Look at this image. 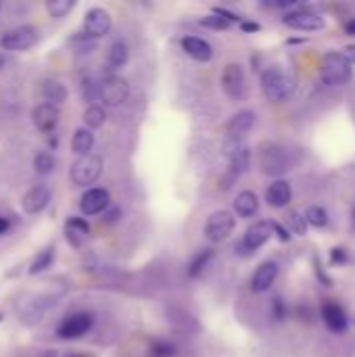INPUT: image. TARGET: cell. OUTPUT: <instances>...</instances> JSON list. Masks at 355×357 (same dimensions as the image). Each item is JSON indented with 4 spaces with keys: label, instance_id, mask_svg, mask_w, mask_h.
Returning <instances> with one entry per match:
<instances>
[{
    "label": "cell",
    "instance_id": "obj_1",
    "mask_svg": "<svg viewBox=\"0 0 355 357\" xmlns=\"http://www.w3.org/2000/svg\"><path fill=\"white\" fill-rule=\"evenodd\" d=\"M262 90L268 100L285 102L295 92V79L280 67H268L262 73Z\"/></svg>",
    "mask_w": 355,
    "mask_h": 357
},
{
    "label": "cell",
    "instance_id": "obj_2",
    "mask_svg": "<svg viewBox=\"0 0 355 357\" xmlns=\"http://www.w3.org/2000/svg\"><path fill=\"white\" fill-rule=\"evenodd\" d=\"M320 75L326 86H345L354 75V65L343 56V52H326Z\"/></svg>",
    "mask_w": 355,
    "mask_h": 357
},
{
    "label": "cell",
    "instance_id": "obj_3",
    "mask_svg": "<svg viewBox=\"0 0 355 357\" xmlns=\"http://www.w3.org/2000/svg\"><path fill=\"white\" fill-rule=\"evenodd\" d=\"M103 167H105L103 157L90 153V155L77 157V159L73 161V165H71V169H69V178H71V182H73L75 186H90V184H94V182L100 178Z\"/></svg>",
    "mask_w": 355,
    "mask_h": 357
},
{
    "label": "cell",
    "instance_id": "obj_4",
    "mask_svg": "<svg viewBox=\"0 0 355 357\" xmlns=\"http://www.w3.org/2000/svg\"><path fill=\"white\" fill-rule=\"evenodd\" d=\"M234 226H236V218L226 209H218L205 222V238L213 245L222 243L234 232Z\"/></svg>",
    "mask_w": 355,
    "mask_h": 357
},
{
    "label": "cell",
    "instance_id": "obj_5",
    "mask_svg": "<svg viewBox=\"0 0 355 357\" xmlns=\"http://www.w3.org/2000/svg\"><path fill=\"white\" fill-rule=\"evenodd\" d=\"M259 165L268 176H285L291 169V159L282 146L266 144L259 153Z\"/></svg>",
    "mask_w": 355,
    "mask_h": 357
},
{
    "label": "cell",
    "instance_id": "obj_6",
    "mask_svg": "<svg viewBox=\"0 0 355 357\" xmlns=\"http://www.w3.org/2000/svg\"><path fill=\"white\" fill-rule=\"evenodd\" d=\"M92 326H94V316L90 312H77V314L67 316L59 324L56 335H59V339L75 341V339H82L84 335H88Z\"/></svg>",
    "mask_w": 355,
    "mask_h": 357
},
{
    "label": "cell",
    "instance_id": "obj_7",
    "mask_svg": "<svg viewBox=\"0 0 355 357\" xmlns=\"http://www.w3.org/2000/svg\"><path fill=\"white\" fill-rule=\"evenodd\" d=\"M130 96V86L128 82L121 77V75H107L103 77L100 82V100L107 105V107H119L128 100Z\"/></svg>",
    "mask_w": 355,
    "mask_h": 357
},
{
    "label": "cell",
    "instance_id": "obj_8",
    "mask_svg": "<svg viewBox=\"0 0 355 357\" xmlns=\"http://www.w3.org/2000/svg\"><path fill=\"white\" fill-rule=\"evenodd\" d=\"M222 88L232 100H243L247 96L245 71L239 63H228L222 71Z\"/></svg>",
    "mask_w": 355,
    "mask_h": 357
},
{
    "label": "cell",
    "instance_id": "obj_9",
    "mask_svg": "<svg viewBox=\"0 0 355 357\" xmlns=\"http://www.w3.org/2000/svg\"><path fill=\"white\" fill-rule=\"evenodd\" d=\"M38 44V31L31 25H19L15 29H8L0 38V46L4 50H29Z\"/></svg>",
    "mask_w": 355,
    "mask_h": 357
},
{
    "label": "cell",
    "instance_id": "obj_10",
    "mask_svg": "<svg viewBox=\"0 0 355 357\" xmlns=\"http://www.w3.org/2000/svg\"><path fill=\"white\" fill-rule=\"evenodd\" d=\"M272 234H274L272 222H266V220L255 222L253 226L247 228V232H245V236H243L239 249H245V255H253L257 249H262V247L272 238Z\"/></svg>",
    "mask_w": 355,
    "mask_h": 357
},
{
    "label": "cell",
    "instance_id": "obj_11",
    "mask_svg": "<svg viewBox=\"0 0 355 357\" xmlns=\"http://www.w3.org/2000/svg\"><path fill=\"white\" fill-rule=\"evenodd\" d=\"M282 23L293 27V29H299V31H318L324 27V19L314 13L312 8H297V10H291L282 17Z\"/></svg>",
    "mask_w": 355,
    "mask_h": 357
},
{
    "label": "cell",
    "instance_id": "obj_12",
    "mask_svg": "<svg viewBox=\"0 0 355 357\" xmlns=\"http://www.w3.org/2000/svg\"><path fill=\"white\" fill-rule=\"evenodd\" d=\"M109 31H111L109 10L94 6L84 15V33H88L90 38H100V36H107Z\"/></svg>",
    "mask_w": 355,
    "mask_h": 357
},
{
    "label": "cell",
    "instance_id": "obj_13",
    "mask_svg": "<svg viewBox=\"0 0 355 357\" xmlns=\"http://www.w3.org/2000/svg\"><path fill=\"white\" fill-rule=\"evenodd\" d=\"M320 314H322V320H324V324L328 326L331 333H335V335L347 333L349 320H347L345 310H343L337 301H326V303H322Z\"/></svg>",
    "mask_w": 355,
    "mask_h": 357
},
{
    "label": "cell",
    "instance_id": "obj_14",
    "mask_svg": "<svg viewBox=\"0 0 355 357\" xmlns=\"http://www.w3.org/2000/svg\"><path fill=\"white\" fill-rule=\"evenodd\" d=\"M111 205V197L105 188H88L80 199V209L84 215H98Z\"/></svg>",
    "mask_w": 355,
    "mask_h": 357
},
{
    "label": "cell",
    "instance_id": "obj_15",
    "mask_svg": "<svg viewBox=\"0 0 355 357\" xmlns=\"http://www.w3.org/2000/svg\"><path fill=\"white\" fill-rule=\"evenodd\" d=\"M59 117H61L59 107H56V105H50V102H40V105H36L33 111H31V121H33V126H36L40 132H44V134H48V132L54 130V126L59 123Z\"/></svg>",
    "mask_w": 355,
    "mask_h": 357
},
{
    "label": "cell",
    "instance_id": "obj_16",
    "mask_svg": "<svg viewBox=\"0 0 355 357\" xmlns=\"http://www.w3.org/2000/svg\"><path fill=\"white\" fill-rule=\"evenodd\" d=\"M255 117H257V115H255L251 109H243V111L234 113V115L230 117V121L226 123V134H228V138L241 140V138L255 126Z\"/></svg>",
    "mask_w": 355,
    "mask_h": 357
},
{
    "label": "cell",
    "instance_id": "obj_17",
    "mask_svg": "<svg viewBox=\"0 0 355 357\" xmlns=\"http://www.w3.org/2000/svg\"><path fill=\"white\" fill-rule=\"evenodd\" d=\"M50 190L46 186H36L31 190H27L21 199V207L27 215H36L40 211H44L50 203Z\"/></svg>",
    "mask_w": 355,
    "mask_h": 357
},
{
    "label": "cell",
    "instance_id": "obj_18",
    "mask_svg": "<svg viewBox=\"0 0 355 357\" xmlns=\"http://www.w3.org/2000/svg\"><path fill=\"white\" fill-rule=\"evenodd\" d=\"M276 276H278V264H276V261H264V264L255 270V274H253V278H251V291L257 293V295L270 291V287L274 284Z\"/></svg>",
    "mask_w": 355,
    "mask_h": 357
},
{
    "label": "cell",
    "instance_id": "obj_19",
    "mask_svg": "<svg viewBox=\"0 0 355 357\" xmlns=\"http://www.w3.org/2000/svg\"><path fill=\"white\" fill-rule=\"evenodd\" d=\"M291 199H293V188L287 180H276L266 190V201L274 209H285L291 203Z\"/></svg>",
    "mask_w": 355,
    "mask_h": 357
},
{
    "label": "cell",
    "instance_id": "obj_20",
    "mask_svg": "<svg viewBox=\"0 0 355 357\" xmlns=\"http://www.w3.org/2000/svg\"><path fill=\"white\" fill-rule=\"evenodd\" d=\"M182 48L188 56H192L195 61L207 63L213 56V48L207 40L199 38V36H186L182 38Z\"/></svg>",
    "mask_w": 355,
    "mask_h": 357
},
{
    "label": "cell",
    "instance_id": "obj_21",
    "mask_svg": "<svg viewBox=\"0 0 355 357\" xmlns=\"http://www.w3.org/2000/svg\"><path fill=\"white\" fill-rule=\"evenodd\" d=\"M40 94L44 96V102H50V105H56V107L63 105L67 100V96H69L65 84L59 82V79H44L40 84Z\"/></svg>",
    "mask_w": 355,
    "mask_h": 357
},
{
    "label": "cell",
    "instance_id": "obj_22",
    "mask_svg": "<svg viewBox=\"0 0 355 357\" xmlns=\"http://www.w3.org/2000/svg\"><path fill=\"white\" fill-rule=\"evenodd\" d=\"M234 211H236L239 218H245V220L253 218L259 211V199H257V195L253 190L239 192L236 199H234Z\"/></svg>",
    "mask_w": 355,
    "mask_h": 357
},
{
    "label": "cell",
    "instance_id": "obj_23",
    "mask_svg": "<svg viewBox=\"0 0 355 357\" xmlns=\"http://www.w3.org/2000/svg\"><path fill=\"white\" fill-rule=\"evenodd\" d=\"M88 234H90V226H88L86 220H82V218H69L67 220V224H65V236H67V241L73 247H80L82 241Z\"/></svg>",
    "mask_w": 355,
    "mask_h": 357
},
{
    "label": "cell",
    "instance_id": "obj_24",
    "mask_svg": "<svg viewBox=\"0 0 355 357\" xmlns=\"http://www.w3.org/2000/svg\"><path fill=\"white\" fill-rule=\"evenodd\" d=\"M92 146H94V134L88 128H77L71 138V151L77 157H86V155H90Z\"/></svg>",
    "mask_w": 355,
    "mask_h": 357
},
{
    "label": "cell",
    "instance_id": "obj_25",
    "mask_svg": "<svg viewBox=\"0 0 355 357\" xmlns=\"http://www.w3.org/2000/svg\"><path fill=\"white\" fill-rule=\"evenodd\" d=\"M228 157H230V174H234L239 178V176L249 172V167H251V151H249V146L241 144Z\"/></svg>",
    "mask_w": 355,
    "mask_h": 357
},
{
    "label": "cell",
    "instance_id": "obj_26",
    "mask_svg": "<svg viewBox=\"0 0 355 357\" xmlns=\"http://www.w3.org/2000/svg\"><path fill=\"white\" fill-rule=\"evenodd\" d=\"M211 259H213V249H201V251L188 261V268H186L188 276H190V278H199V276L205 272V268L209 266Z\"/></svg>",
    "mask_w": 355,
    "mask_h": 357
},
{
    "label": "cell",
    "instance_id": "obj_27",
    "mask_svg": "<svg viewBox=\"0 0 355 357\" xmlns=\"http://www.w3.org/2000/svg\"><path fill=\"white\" fill-rule=\"evenodd\" d=\"M52 261H54V247H46L44 251H40V253L33 257V261L29 264L27 274H29V276H38V274H42L44 270H48V268L52 266Z\"/></svg>",
    "mask_w": 355,
    "mask_h": 357
},
{
    "label": "cell",
    "instance_id": "obj_28",
    "mask_svg": "<svg viewBox=\"0 0 355 357\" xmlns=\"http://www.w3.org/2000/svg\"><path fill=\"white\" fill-rule=\"evenodd\" d=\"M128 56H130V52H128V46H126L123 42H113V44L109 46V50H107V63H109L113 69L123 67V65L128 63Z\"/></svg>",
    "mask_w": 355,
    "mask_h": 357
},
{
    "label": "cell",
    "instance_id": "obj_29",
    "mask_svg": "<svg viewBox=\"0 0 355 357\" xmlns=\"http://www.w3.org/2000/svg\"><path fill=\"white\" fill-rule=\"evenodd\" d=\"M84 123H86V128H90V130H98L105 121H107V113H105V109L103 107H98V105H90L86 111H84Z\"/></svg>",
    "mask_w": 355,
    "mask_h": 357
},
{
    "label": "cell",
    "instance_id": "obj_30",
    "mask_svg": "<svg viewBox=\"0 0 355 357\" xmlns=\"http://www.w3.org/2000/svg\"><path fill=\"white\" fill-rule=\"evenodd\" d=\"M54 167H56V159L52 157V153H48V151H40V153L36 155V159H33V169H36L40 176H48V174H52V172H54Z\"/></svg>",
    "mask_w": 355,
    "mask_h": 357
},
{
    "label": "cell",
    "instance_id": "obj_31",
    "mask_svg": "<svg viewBox=\"0 0 355 357\" xmlns=\"http://www.w3.org/2000/svg\"><path fill=\"white\" fill-rule=\"evenodd\" d=\"M305 220L312 228H324L328 224V211L320 205H312L308 211H305Z\"/></svg>",
    "mask_w": 355,
    "mask_h": 357
},
{
    "label": "cell",
    "instance_id": "obj_32",
    "mask_svg": "<svg viewBox=\"0 0 355 357\" xmlns=\"http://www.w3.org/2000/svg\"><path fill=\"white\" fill-rule=\"evenodd\" d=\"M308 220H305V215H301L299 211H289L287 213V228L291 230V232H295L297 236H305L308 234Z\"/></svg>",
    "mask_w": 355,
    "mask_h": 357
},
{
    "label": "cell",
    "instance_id": "obj_33",
    "mask_svg": "<svg viewBox=\"0 0 355 357\" xmlns=\"http://www.w3.org/2000/svg\"><path fill=\"white\" fill-rule=\"evenodd\" d=\"M73 6H75L73 0H48V2H46V10H48L50 17H54V19H63Z\"/></svg>",
    "mask_w": 355,
    "mask_h": 357
},
{
    "label": "cell",
    "instance_id": "obj_34",
    "mask_svg": "<svg viewBox=\"0 0 355 357\" xmlns=\"http://www.w3.org/2000/svg\"><path fill=\"white\" fill-rule=\"evenodd\" d=\"M82 96H84V100H88L92 105L96 98H100V84H94L90 77H86L82 82Z\"/></svg>",
    "mask_w": 355,
    "mask_h": 357
},
{
    "label": "cell",
    "instance_id": "obj_35",
    "mask_svg": "<svg viewBox=\"0 0 355 357\" xmlns=\"http://www.w3.org/2000/svg\"><path fill=\"white\" fill-rule=\"evenodd\" d=\"M201 25L211 27V29H228L232 23H230V21H226V19H224V17H220V15H209V17L201 19Z\"/></svg>",
    "mask_w": 355,
    "mask_h": 357
},
{
    "label": "cell",
    "instance_id": "obj_36",
    "mask_svg": "<svg viewBox=\"0 0 355 357\" xmlns=\"http://www.w3.org/2000/svg\"><path fill=\"white\" fill-rule=\"evenodd\" d=\"M270 312H272L274 320L282 322V320L287 318V305H285V301H282L280 297H274L272 303H270Z\"/></svg>",
    "mask_w": 355,
    "mask_h": 357
},
{
    "label": "cell",
    "instance_id": "obj_37",
    "mask_svg": "<svg viewBox=\"0 0 355 357\" xmlns=\"http://www.w3.org/2000/svg\"><path fill=\"white\" fill-rule=\"evenodd\" d=\"M314 272H316L318 280H320L324 287H333V278L324 272V268H322V264H320V257H318V255H314Z\"/></svg>",
    "mask_w": 355,
    "mask_h": 357
},
{
    "label": "cell",
    "instance_id": "obj_38",
    "mask_svg": "<svg viewBox=\"0 0 355 357\" xmlns=\"http://www.w3.org/2000/svg\"><path fill=\"white\" fill-rule=\"evenodd\" d=\"M331 264L333 266H345L347 264V251L343 247H335L331 251Z\"/></svg>",
    "mask_w": 355,
    "mask_h": 357
},
{
    "label": "cell",
    "instance_id": "obj_39",
    "mask_svg": "<svg viewBox=\"0 0 355 357\" xmlns=\"http://www.w3.org/2000/svg\"><path fill=\"white\" fill-rule=\"evenodd\" d=\"M272 226H274V234L282 241V243H289L291 238H293V234H291V230L289 228H285L282 224H278V222H272Z\"/></svg>",
    "mask_w": 355,
    "mask_h": 357
},
{
    "label": "cell",
    "instance_id": "obj_40",
    "mask_svg": "<svg viewBox=\"0 0 355 357\" xmlns=\"http://www.w3.org/2000/svg\"><path fill=\"white\" fill-rule=\"evenodd\" d=\"M213 15H220V17H224V19L230 21V23H234V21L241 19L239 15H234L232 10H228V8H224V6H213Z\"/></svg>",
    "mask_w": 355,
    "mask_h": 357
},
{
    "label": "cell",
    "instance_id": "obj_41",
    "mask_svg": "<svg viewBox=\"0 0 355 357\" xmlns=\"http://www.w3.org/2000/svg\"><path fill=\"white\" fill-rule=\"evenodd\" d=\"M343 56H345L352 65H355V44H347V46L343 48Z\"/></svg>",
    "mask_w": 355,
    "mask_h": 357
},
{
    "label": "cell",
    "instance_id": "obj_42",
    "mask_svg": "<svg viewBox=\"0 0 355 357\" xmlns=\"http://www.w3.org/2000/svg\"><path fill=\"white\" fill-rule=\"evenodd\" d=\"M241 29H243V31H259L262 25L255 23V21H243V23H241Z\"/></svg>",
    "mask_w": 355,
    "mask_h": 357
},
{
    "label": "cell",
    "instance_id": "obj_43",
    "mask_svg": "<svg viewBox=\"0 0 355 357\" xmlns=\"http://www.w3.org/2000/svg\"><path fill=\"white\" fill-rule=\"evenodd\" d=\"M119 215H121V211H119V209H111V211L105 215V222H107V224H113V222H117V218H119Z\"/></svg>",
    "mask_w": 355,
    "mask_h": 357
},
{
    "label": "cell",
    "instance_id": "obj_44",
    "mask_svg": "<svg viewBox=\"0 0 355 357\" xmlns=\"http://www.w3.org/2000/svg\"><path fill=\"white\" fill-rule=\"evenodd\" d=\"M343 27H345V31H347L349 36H355V17L354 19H349Z\"/></svg>",
    "mask_w": 355,
    "mask_h": 357
},
{
    "label": "cell",
    "instance_id": "obj_45",
    "mask_svg": "<svg viewBox=\"0 0 355 357\" xmlns=\"http://www.w3.org/2000/svg\"><path fill=\"white\" fill-rule=\"evenodd\" d=\"M10 228V222L6 220V218H0V236L2 234H6V230Z\"/></svg>",
    "mask_w": 355,
    "mask_h": 357
},
{
    "label": "cell",
    "instance_id": "obj_46",
    "mask_svg": "<svg viewBox=\"0 0 355 357\" xmlns=\"http://www.w3.org/2000/svg\"><path fill=\"white\" fill-rule=\"evenodd\" d=\"M63 357H94V356H88V354H65Z\"/></svg>",
    "mask_w": 355,
    "mask_h": 357
},
{
    "label": "cell",
    "instance_id": "obj_47",
    "mask_svg": "<svg viewBox=\"0 0 355 357\" xmlns=\"http://www.w3.org/2000/svg\"><path fill=\"white\" fill-rule=\"evenodd\" d=\"M352 226H354V230H355V205H354V209H352Z\"/></svg>",
    "mask_w": 355,
    "mask_h": 357
},
{
    "label": "cell",
    "instance_id": "obj_48",
    "mask_svg": "<svg viewBox=\"0 0 355 357\" xmlns=\"http://www.w3.org/2000/svg\"><path fill=\"white\" fill-rule=\"evenodd\" d=\"M2 67H4V56L0 54V71H2Z\"/></svg>",
    "mask_w": 355,
    "mask_h": 357
},
{
    "label": "cell",
    "instance_id": "obj_49",
    "mask_svg": "<svg viewBox=\"0 0 355 357\" xmlns=\"http://www.w3.org/2000/svg\"><path fill=\"white\" fill-rule=\"evenodd\" d=\"M0 322H2V314H0Z\"/></svg>",
    "mask_w": 355,
    "mask_h": 357
},
{
    "label": "cell",
    "instance_id": "obj_50",
    "mask_svg": "<svg viewBox=\"0 0 355 357\" xmlns=\"http://www.w3.org/2000/svg\"><path fill=\"white\" fill-rule=\"evenodd\" d=\"M0 6H2V4H0Z\"/></svg>",
    "mask_w": 355,
    "mask_h": 357
}]
</instances>
